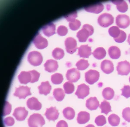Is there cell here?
<instances>
[{"instance_id": "cell-1", "label": "cell", "mask_w": 130, "mask_h": 127, "mask_svg": "<svg viewBox=\"0 0 130 127\" xmlns=\"http://www.w3.org/2000/svg\"><path fill=\"white\" fill-rule=\"evenodd\" d=\"M94 31V29L92 25L85 24L83 26V28L77 33V38L79 42H86L89 36L92 35Z\"/></svg>"}, {"instance_id": "cell-2", "label": "cell", "mask_w": 130, "mask_h": 127, "mask_svg": "<svg viewBox=\"0 0 130 127\" xmlns=\"http://www.w3.org/2000/svg\"><path fill=\"white\" fill-rule=\"evenodd\" d=\"M45 124L44 119L40 114H33L28 118V124L29 127H42Z\"/></svg>"}, {"instance_id": "cell-3", "label": "cell", "mask_w": 130, "mask_h": 127, "mask_svg": "<svg viewBox=\"0 0 130 127\" xmlns=\"http://www.w3.org/2000/svg\"><path fill=\"white\" fill-rule=\"evenodd\" d=\"M27 60L31 65L37 66L41 65L43 61V56L39 52L32 51L28 54Z\"/></svg>"}, {"instance_id": "cell-4", "label": "cell", "mask_w": 130, "mask_h": 127, "mask_svg": "<svg viewBox=\"0 0 130 127\" xmlns=\"http://www.w3.org/2000/svg\"><path fill=\"white\" fill-rule=\"evenodd\" d=\"M114 18L112 15L108 13L102 14L98 18V22L99 25L103 28H107L113 24Z\"/></svg>"}, {"instance_id": "cell-5", "label": "cell", "mask_w": 130, "mask_h": 127, "mask_svg": "<svg viewBox=\"0 0 130 127\" xmlns=\"http://www.w3.org/2000/svg\"><path fill=\"white\" fill-rule=\"evenodd\" d=\"M85 80L89 84H93L99 80L100 77L99 72L94 70H90L85 73Z\"/></svg>"}, {"instance_id": "cell-6", "label": "cell", "mask_w": 130, "mask_h": 127, "mask_svg": "<svg viewBox=\"0 0 130 127\" xmlns=\"http://www.w3.org/2000/svg\"><path fill=\"white\" fill-rule=\"evenodd\" d=\"M117 71L119 75H127L130 73V63L127 61L118 62Z\"/></svg>"}, {"instance_id": "cell-7", "label": "cell", "mask_w": 130, "mask_h": 127, "mask_svg": "<svg viewBox=\"0 0 130 127\" xmlns=\"http://www.w3.org/2000/svg\"><path fill=\"white\" fill-rule=\"evenodd\" d=\"M30 88L27 86H21L19 87H16L15 92L13 94L14 96L19 98V99H25L27 96L31 95L30 91Z\"/></svg>"}, {"instance_id": "cell-8", "label": "cell", "mask_w": 130, "mask_h": 127, "mask_svg": "<svg viewBox=\"0 0 130 127\" xmlns=\"http://www.w3.org/2000/svg\"><path fill=\"white\" fill-rule=\"evenodd\" d=\"M116 24L118 28H127L130 25V18L127 15H118L116 18Z\"/></svg>"}, {"instance_id": "cell-9", "label": "cell", "mask_w": 130, "mask_h": 127, "mask_svg": "<svg viewBox=\"0 0 130 127\" xmlns=\"http://www.w3.org/2000/svg\"><path fill=\"white\" fill-rule=\"evenodd\" d=\"M32 42L34 44L36 47L38 49H43L47 47L48 44L47 40L43 37L39 33L34 37Z\"/></svg>"}, {"instance_id": "cell-10", "label": "cell", "mask_w": 130, "mask_h": 127, "mask_svg": "<svg viewBox=\"0 0 130 127\" xmlns=\"http://www.w3.org/2000/svg\"><path fill=\"white\" fill-rule=\"evenodd\" d=\"M65 45L67 52L70 54L74 53L78 49L76 41L72 37H68L65 40Z\"/></svg>"}, {"instance_id": "cell-11", "label": "cell", "mask_w": 130, "mask_h": 127, "mask_svg": "<svg viewBox=\"0 0 130 127\" xmlns=\"http://www.w3.org/2000/svg\"><path fill=\"white\" fill-rule=\"evenodd\" d=\"M89 87L85 84H82L78 86L75 95L79 99H83L89 94Z\"/></svg>"}, {"instance_id": "cell-12", "label": "cell", "mask_w": 130, "mask_h": 127, "mask_svg": "<svg viewBox=\"0 0 130 127\" xmlns=\"http://www.w3.org/2000/svg\"><path fill=\"white\" fill-rule=\"evenodd\" d=\"M67 79L70 82H76L80 78V73L78 69L72 68L68 70L66 74Z\"/></svg>"}, {"instance_id": "cell-13", "label": "cell", "mask_w": 130, "mask_h": 127, "mask_svg": "<svg viewBox=\"0 0 130 127\" xmlns=\"http://www.w3.org/2000/svg\"><path fill=\"white\" fill-rule=\"evenodd\" d=\"M28 113V111L24 107H18L14 110L13 115L17 121H23L26 118Z\"/></svg>"}, {"instance_id": "cell-14", "label": "cell", "mask_w": 130, "mask_h": 127, "mask_svg": "<svg viewBox=\"0 0 130 127\" xmlns=\"http://www.w3.org/2000/svg\"><path fill=\"white\" fill-rule=\"evenodd\" d=\"M44 115L49 121H55L58 118L59 113L56 107H51L49 108L46 109Z\"/></svg>"}, {"instance_id": "cell-15", "label": "cell", "mask_w": 130, "mask_h": 127, "mask_svg": "<svg viewBox=\"0 0 130 127\" xmlns=\"http://www.w3.org/2000/svg\"><path fill=\"white\" fill-rule=\"evenodd\" d=\"M27 105L28 108L31 110L38 111L42 108L41 104L35 97L29 98L27 100Z\"/></svg>"}, {"instance_id": "cell-16", "label": "cell", "mask_w": 130, "mask_h": 127, "mask_svg": "<svg viewBox=\"0 0 130 127\" xmlns=\"http://www.w3.org/2000/svg\"><path fill=\"white\" fill-rule=\"evenodd\" d=\"M101 68L102 71L105 74H111L114 71V65L111 61L105 60L101 63Z\"/></svg>"}, {"instance_id": "cell-17", "label": "cell", "mask_w": 130, "mask_h": 127, "mask_svg": "<svg viewBox=\"0 0 130 127\" xmlns=\"http://www.w3.org/2000/svg\"><path fill=\"white\" fill-rule=\"evenodd\" d=\"M91 47L88 45H83L78 48V55L80 58H89L92 55Z\"/></svg>"}, {"instance_id": "cell-18", "label": "cell", "mask_w": 130, "mask_h": 127, "mask_svg": "<svg viewBox=\"0 0 130 127\" xmlns=\"http://www.w3.org/2000/svg\"><path fill=\"white\" fill-rule=\"evenodd\" d=\"M45 70L49 72H53L57 70L58 68L57 61L55 60L50 59L46 61L44 64Z\"/></svg>"}, {"instance_id": "cell-19", "label": "cell", "mask_w": 130, "mask_h": 127, "mask_svg": "<svg viewBox=\"0 0 130 127\" xmlns=\"http://www.w3.org/2000/svg\"><path fill=\"white\" fill-rule=\"evenodd\" d=\"M43 34L47 37H50L56 33V26L53 23L45 25L42 28Z\"/></svg>"}, {"instance_id": "cell-20", "label": "cell", "mask_w": 130, "mask_h": 127, "mask_svg": "<svg viewBox=\"0 0 130 127\" xmlns=\"http://www.w3.org/2000/svg\"><path fill=\"white\" fill-rule=\"evenodd\" d=\"M84 9L87 12L99 14L103 10L104 6L102 3H98L97 4L85 7Z\"/></svg>"}, {"instance_id": "cell-21", "label": "cell", "mask_w": 130, "mask_h": 127, "mask_svg": "<svg viewBox=\"0 0 130 127\" xmlns=\"http://www.w3.org/2000/svg\"><path fill=\"white\" fill-rule=\"evenodd\" d=\"M18 79L21 84H27L30 82L32 79L31 74L30 71H22L18 76Z\"/></svg>"}, {"instance_id": "cell-22", "label": "cell", "mask_w": 130, "mask_h": 127, "mask_svg": "<svg viewBox=\"0 0 130 127\" xmlns=\"http://www.w3.org/2000/svg\"><path fill=\"white\" fill-rule=\"evenodd\" d=\"M86 107L90 110H95L99 107V102L96 97H91L87 99Z\"/></svg>"}, {"instance_id": "cell-23", "label": "cell", "mask_w": 130, "mask_h": 127, "mask_svg": "<svg viewBox=\"0 0 130 127\" xmlns=\"http://www.w3.org/2000/svg\"><path fill=\"white\" fill-rule=\"evenodd\" d=\"M38 88L40 94L47 95L50 93L52 87L50 84L49 81H47L41 82L40 85L38 86Z\"/></svg>"}, {"instance_id": "cell-24", "label": "cell", "mask_w": 130, "mask_h": 127, "mask_svg": "<svg viewBox=\"0 0 130 127\" xmlns=\"http://www.w3.org/2000/svg\"><path fill=\"white\" fill-rule=\"evenodd\" d=\"M90 120V114L86 111H80L78 114L77 121L79 124H85Z\"/></svg>"}, {"instance_id": "cell-25", "label": "cell", "mask_w": 130, "mask_h": 127, "mask_svg": "<svg viewBox=\"0 0 130 127\" xmlns=\"http://www.w3.org/2000/svg\"><path fill=\"white\" fill-rule=\"evenodd\" d=\"M108 52L110 57L112 59H118L121 56V50L117 46H111L108 49Z\"/></svg>"}, {"instance_id": "cell-26", "label": "cell", "mask_w": 130, "mask_h": 127, "mask_svg": "<svg viewBox=\"0 0 130 127\" xmlns=\"http://www.w3.org/2000/svg\"><path fill=\"white\" fill-rule=\"evenodd\" d=\"M112 2L116 5L117 9L120 12L124 13L128 10V5L124 1H112Z\"/></svg>"}, {"instance_id": "cell-27", "label": "cell", "mask_w": 130, "mask_h": 127, "mask_svg": "<svg viewBox=\"0 0 130 127\" xmlns=\"http://www.w3.org/2000/svg\"><path fill=\"white\" fill-rule=\"evenodd\" d=\"M92 55L96 59L101 60L106 56V52L103 47H98L93 52Z\"/></svg>"}, {"instance_id": "cell-28", "label": "cell", "mask_w": 130, "mask_h": 127, "mask_svg": "<svg viewBox=\"0 0 130 127\" xmlns=\"http://www.w3.org/2000/svg\"><path fill=\"white\" fill-rule=\"evenodd\" d=\"M102 96L106 100H110L114 98L115 92L111 87H107L103 89L102 92Z\"/></svg>"}, {"instance_id": "cell-29", "label": "cell", "mask_w": 130, "mask_h": 127, "mask_svg": "<svg viewBox=\"0 0 130 127\" xmlns=\"http://www.w3.org/2000/svg\"><path fill=\"white\" fill-rule=\"evenodd\" d=\"M99 108L101 109V113H104L106 115L112 111L110 104L106 100H104L102 102Z\"/></svg>"}, {"instance_id": "cell-30", "label": "cell", "mask_w": 130, "mask_h": 127, "mask_svg": "<svg viewBox=\"0 0 130 127\" xmlns=\"http://www.w3.org/2000/svg\"><path fill=\"white\" fill-rule=\"evenodd\" d=\"M63 115L65 118L68 120H72L74 118L75 112L73 109L70 107H67L63 110Z\"/></svg>"}, {"instance_id": "cell-31", "label": "cell", "mask_w": 130, "mask_h": 127, "mask_svg": "<svg viewBox=\"0 0 130 127\" xmlns=\"http://www.w3.org/2000/svg\"><path fill=\"white\" fill-rule=\"evenodd\" d=\"M53 95L56 100L59 101H61L65 97V94L62 89L60 88H56L54 90Z\"/></svg>"}, {"instance_id": "cell-32", "label": "cell", "mask_w": 130, "mask_h": 127, "mask_svg": "<svg viewBox=\"0 0 130 127\" xmlns=\"http://www.w3.org/2000/svg\"><path fill=\"white\" fill-rule=\"evenodd\" d=\"M108 121L109 124L111 125L113 127L117 126L120 124V117L115 114H111L108 118Z\"/></svg>"}, {"instance_id": "cell-33", "label": "cell", "mask_w": 130, "mask_h": 127, "mask_svg": "<svg viewBox=\"0 0 130 127\" xmlns=\"http://www.w3.org/2000/svg\"><path fill=\"white\" fill-rule=\"evenodd\" d=\"M64 50L59 47H56L52 52L53 57L56 60L62 59L64 56Z\"/></svg>"}, {"instance_id": "cell-34", "label": "cell", "mask_w": 130, "mask_h": 127, "mask_svg": "<svg viewBox=\"0 0 130 127\" xmlns=\"http://www.w3.org/2000/svg\"><path fill=\"white\" fill-rule=\"evenodd\" d=\"M51 80L52 83L54 84H59L62 82L63 80V78L62 74L56 73L51 76Z\"/></svg>"}, {"instance_id": "cell-35", "label": "cell", "mask_w": 130, "mask_h": 127, "mask_svg": "<svg viewBox=\"0 0 130 127\" xmlns=\"http://www.w3.org/2000/svg\"><path fill=\"white\" fill-rule=\"evenodd\" d=\"M121 30L118 27L113 26L108 29V33L110 35L113 37L114 39H116L120 35L121 33Z\"/></svg>"}, {"instance_id": "cell-36", "label": "cell", "mask_w": 130, "mask_h": 127, "mask_svg": "<svg viewBox=\"0 0 130 127\" xmlns=\"http://www.w3.org/2000/svg\"><path fill=\"white\" fill-rule=\"evenodd\" d=\"M89 64L87 60L84 59H81L78 61L76 64V66L79 70H84L89 66Z\"/></svg>"}, {"instance_id": "cell-37", "label": "cell", "mask_w": 130, "mask_h": 127, "mask_svg": "<svg viewBox=\"0 0 130 127\" xmlns=\"http://www.w3.org/2000/svg\"><path fill=\"white\" fill-rule=\"evenodd\" d=\"M63 88L65 93L67 94L73 93L75 90L74 84L70 82H66L63 84Z\"/></svg>"}, {"instance_id": "cell-38", "label": "cell", "mask_w": 130, "mask_h": 127, "mask_svg": "<svg viewBox=\"0 0 130 127\" xmlns=\"http://www.w3.org/2000/svg\"><path fill=\"white\" fill-rule=\"evenodd\" d=\"M95 122L98 126H102L106 123V118L104 115H99L95 118Z\"/></svg>"}, {"instance_id": "cell-39", "label": "cell", "mask_w": 130, "mask_h": 127, "mask_svg": "<svg viewBox=\"0 0 130 127\" xmlns=\"http://www.w3.org/2000/svg\"><path fill=\"white\" fill-rule=\"evenodd\" d=\"M81 25V23L80 21L78 20H75V21L73 22H70L69 27L70 29L73 31H76L80 28Z\"/></svg>"}, {"instance_id": "cell-40", "label": "cell", "mask_w": 130, "mask_h": 127, "mask_svg": "<svg viewBox=\"0 0 130 127\" xmlns=\"http://www.w3.org/2000/svg\"><path fill=\"white\" fill-rule=\"evenodd\" d=\"M122 117L126 121L130 122V108L127 107L122 111Z\"/></svg>"}, {"instance_id": "cell-41", "label": "cell", "mask_w": 130, "mask_h": 127, "mask_svg": "<svg viewBox=\"0 0 130 127\" xmlns=\"http://www.w3.org/2000/svg\"><path fill=\"white\" fill-rule=\"evenodd\" d=\"M122 91L121 95L124 96L126 98L130 97V86L124 85V87L121 89Z\"/></svg>"}, {"instance_id": "cell-42", "label": "cell", "mask_w": 130, "mask_h": 127, "mask_svg": "<svg viewBox=\"0 0 130 127\" xmlns=\"http://www.w3.org/2000/svg\"><path fill=\"white\" fill-rule=\"evenodd\" d=\"M30 72L31 74V76H32V79L30 83H32L35 82L36 81H38L39 78L40 76V74L36 70H32L30 71Z\"/></svg>"}, {"instance_id": "cell-43", "label": "cell", "mask_w": 130, "mask_h": 127, "mask_svg": "<svg viewBox=\"0 0 130 127\" xmlns=\"http://www.w3.org/2000/svg\"><path fill=\"white\" fill-rule=\"evenodd\" d=\"M127 37V35L124 31L122 30L121 31L120 35L116 39H114V40L117 43H121L125 41Z\"/></svg>"}, {"instance_id": "cell-44", "label": "cell", "mask_w": 130, "mask_h": 127, "mask_svg": "<svg viewBox=\"0 0 130 127\" xmlns=\"http://www.w3.org/2000/svg\"><path fill=\"white\" fill-rule=\"evenodd\" d=\"M57 33L59 36H64L67 34L68 29L65 26L61 25L58 28Z\"/></svg>"}, {"instance_id": "cell-45", "label": "cell", "mask_w": 130, "mask_h": 127, "mask_svg": "<svg viewBox=\"0 0 130 127\" xmlns=\"http://www.w3.org/2000/svg\"><path fill=\"white\" fill-rule=\"evenodd\" d=\"M11 111V105L9 102L6 101L3 109V116H5L10 114Z\"/></svg>"}, {"instance_id": "cell-46", "label": "cell", "mask_w": 130, "mask_h": 127, "mask_svg": "<svg viewBox=\"0 0 130 127\" xmlns=\"http://www.w3.org/2000/svg\"><path fill=\"white\" fill-rule=\"evenodd\" d=\"M65 18L66 19L67 21L69 22H73V21H75V18L77 17V12L76 11L72 12L71 13L65 16Z\"/></svg>"}, {"instance_id": "cell-47", "label": "cell", "mask_w": 130, "mask_h": 127, "mask_svg": "<svg viewBox=\"0 0 130 127\" xmlns=\"http://www.w3.org/2000/svg\"><path fill=\"white\" fill-rule=\"evenodd\" d=\"M4 122L6 126H11L13 125L15 122L14 119L12 117H8L5 118Z\"/></svg>"}, {"instance_id": "cell-48", "label": "cell", "mask_w": 130, "mask_h": 127, "mask_svg": "<svg viewBox=\"0 0 130 127\" xmlns=\"http://www.w3.org/2000/svg\"><path fill=\"white\" fill-rule=\"evenodd\" d=\"M56 127H68V125L66 121L63 120H61L57 123Z\"/></svg>"}, {"instance_id": "cell-49", "label": "cell", "mask_w": 130, "mask_h": 127, "mask_svg": "<svg viewBox=\"0 0 130 127\" xmlns=\"http://www.w3.org/2000/svg\"><path fill=\"white\" fill-rule=\"evenodd\" d=\"M127 42L130 45V34L129 35L128 39H127Z\"/></svg>"}, {"instance_id": "cell-50", "label": "cell", "mask_w": 130, "mask_h": 127, "mask_svg": "<svg viewBox=\"0 0 130 127\" xmlns=\"http://www.w3.org/2000/svg\"><path fill=\"white\" fill-rule=\"evenodd\" d=\"M86 127H95V126L93 125V124H89L87 126H86Z\"/></svg>"}, {"instance_id": "cell-51", "label": "cell", "mask_w": 130, "mask_h": 127, "mask_svg": "<svg viewBox=\"0 0 130 127\" xmlns=\"http://www.w3.org/2000/svg\"><path fill=\"white\" fill-rule=\"evenodd\" d=\"M129 81H130V78H129Z\"/></svg>"}]
</instances>
